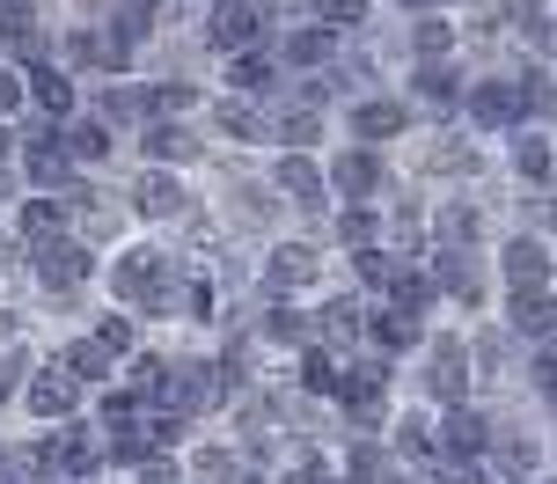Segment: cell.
Returning <instances> with one entry per match:
<instances>
[{
  "label": "cell",
  "mask_w": 557,
  "mask_h": 484,
  "mask_svg": "<svg viewBox=\"0 0 557 484\" xmlns=\"http://www.w3.org/2000/svg\"><path fill=\"white\" fill-rule=\"evenodd\" d=\"M374 184H382V162L374 154H337V191L345 199H367Z\"/></svg>",
  "instance_id": "1"
},
{
  "label": "cell",
  "mask_w": 557,
  "mask_h": 484,
  "mask_svg": "<svg viewBox=\"0 0 557 484\" xmlns=\"http://www.w3.org/2000/svg\"><path fill=\"white\" fill-rule=\"evenodd\" d=\"M29 411H37V419H66V411H74V382H66V374H37Z\"/></svg>",
  "instance_id": "2"
},
{
  "label": "cell",
  "mask_w": 557,
  "mask_h": 484,
  "mask_svg": "<svg viewBox=\"0 0 557 484\" xmlns=\"http://www.w3.org/2000/svg\"><path fill=\"white\" fill-rule=\"evenodd\" d=\"M352 125H360L367 140H389L396 125H404V111H396V103H360V111H352Z\"/></svg>",
  "instance_id": "3"
},
{
  "label": "cell",
  "mask_w": 557,
  "mask_h": 484,
  "mask_svg": "<svg viewBox=\"0 0 557 484\" xmlns=\"http://www.w3.org/2000/svg\"><path fill=\"white\" fill-rule=\"evenodd\" d=\"M462 374H470L462 345H441V360H433V389H441V397H455V389H462Z\"/></svg>",
  "instance_id": "4"
},
{
  "label": "cell",
  "mask_w": 557,
  "mask_h": 484,
  "mask_svg": "<svg viewBox=\"0 0 557 484\" xmlns=\"http://www.w3.org/2000/svg\"><path fill=\"white\" fill-rule=\"evenodd\" d=\"M82 272H88V257L82 250H74V243H52V250H45V280H82Z\"/></svg>",
  "instance_id": "5"
},
{
  "label": "cell",
  "mask_w": 557,
  "mask_h": 484,
  "mask_svg": "<svg viewBox=\"0 0 557 484\" xmlns=\"http://www.w3.org/2000/svg\"><path fill=\"white\" fill-rule=\"evenodd\" d=\"M213 37H221V45H243V37H250V8H243V0H227L221 15H213Z\"/></svg>",
  "instance_id": "6"
},
{
  "label": "cell",
  "mask_w": 557,
  "mask_h": 484,
  "mask_svg": "<svg viewBox=\"0 0 557 484\" xmlns=\"http://www.w3.org/2000/svg\"><path fill=\"white\" fill-rule=\"evenodd\" d=\"M513 323H521V331H543V323H550V301H543L535 286H521V294H513Z\"/></svg>",
  "instance_id": "7"
},
{
  "label": "cell",
  "mask_w": 557,
  "mask_h": 484,
  "mask_svg": "<svg viewBox=\"0 0 557 484\" xmlns=\"http://www.w3.org/2000/svg\"><path fill=\"white\" fill-rule=\"evenodd\" d=\"M506 272H513V280H543V250H535V243H529V235H521V243H513V250H506Z\"/></svg>",
  "instance_id": "8"
},
{
  "label": "cell",
  "mask_w": 557,
  "mask_h": 484,
  "mask_svg": "<svg viewBox=\"0 0 557 484\" xmlns=\"http://www.w3.org/2000/svg\"><path fill=\"white\" fill-rule=\"evenodd\" d=\"M470 111L484 117V125H506V117H513V96H506V88H476V96H470Z\"/></svg>",
  "instance_id": "9"
},
{
  "label": "cell",
  "mask_w": 557,
  "mask_h": 484,
  "mask_svg": "<svg viewBox=\"0 0 557 484\" xmlns=\"http://www.w3.org/2000/svg\"><path fill=\"white\" fill-rule=\"evenodd\" d=\"M308 272H315V257H308V250H278L272 257V286H294V280H308Z\"/></svg>",
  "instance_id": "10"
},
{
  "label": "cell",
  "mask_w": 557,
  "mask_h": 484,
  "mask_svg": "<svg viewBox=\"0 0 557 484\" xmlns=\"http://www.w3.org/2000/svg\"><path fill=\"white\" fill-rule=\"evenodd\" d=\"M278 184H286L301 206H315V170H308V162H278Z\"/></svg>",
  "instance_id": "11"
},
{
  "label": "cell",
  "mask_w": 557,
  "mask_h": 484,
  "mask_svg": "<svg viewBox=\"0 0 557 484\" xmlns=\"http://www.w3.org/2000/svg\"><path fill=\"white\" fill-rule=\"evenodd\" d=\"M139 206H147V213H176V184H169V176H154V184L139 191Z\"/></svg>",
  "instance_id": "12"
},
{
  "label": "cell",
  "mask_w": 557,
  "mask_h": 484,
  "mask_svg": "<svg viewBox=\"0 0 557 484\" xmlns=\"http://www.w3.org/2000/svg\"><path fill=\"white\" fill-rule=\"evenodd\" d=\"M323 52H331V37H323V29H308V37H294V59H301V66H315Z\"/></svg>",
  "instance_id": "13"
},
{
  "label": "cell",
  "mask_w": 557,
  "mask_h": 484,
  "mask_svg": "<svg viewBox=\"0 0 557 484\" xmlns=\"http://www.w3.org/2000/svg\"><path fill=\"white\" fill-rule=\"evenodd\" d=\"M323 331H331V338H352V331H360V315H352V309H345V301H337V309L323 315Z\"/></svg>",
  "instance_id": "14"
},
{
  "label": "cell",
  "mask_w": 557,
  "mask_h": 484,
  "mask_svg": "<svg viewBox=\"0 0 557 484\" xmlns=\"http://www.w3.org/2000/svg\"><path fill=\"white\" fill-rule=\"evenodd\" d=\"M521 170L543 176V170H550V147H543V140H521Z\"/></svg>",
  "instance_id": "15"
},
{
  "label": "cell",
  "mask_w": 557,
  "mask_h": 484,
  "mask_svg": "<svg viewBox=\"0 0 557 484\" xmlns=\"http://www.w3.org/2000/svg\"><path fill=\"white\" fill-rule=\"evenodd\" d=\"M37 96H45L52 111H66V82H59V74H37Z\"/></svg>",
  "instance_id": "16"
},
{
  "label": "cell",
  "mask_w": 557,
  "mask_h": 484,
  "mask_svg": "<svg viewBox=\"0 0 557 484\" xmlns=\"http://www.w3.org/2000/svg\"><path fill=\"white\" fill-rule=\"evenodd\" d=\"M323 15L331 23H360V0H323Z\"/></svg>",
  "instance_id": "17"
},
{
  "label": "cell",
  "mask_w": 557,
  "mask_h": 484,
  "mask_svg": "<svg viewBox=\"0 0 557 484\" xmlns=\"http://www.w3.org/2000/svg\"><path fill=\"white\" fill-rule=\"evenodd\" d=\"M535 382H543V389H550V397H557V352H550V360H543V368H535Z\"/></svg>",
  "instance_id": "18"
},
{
  "label": "cell",
  "mask_w": 557,
  "mask_h": 484,
  "mask_svg": "<svg viewBox=\"0 0 557 484\" xmlns=\"http://www.w3.org/2000/svg\"><path fill=\"white\" fill-rule=\"evenodd\" d=\"M8 103H15V82H8V74H0V111H8Z\"/></svg>",
  "instance_id": "19"
}]
</instances>
